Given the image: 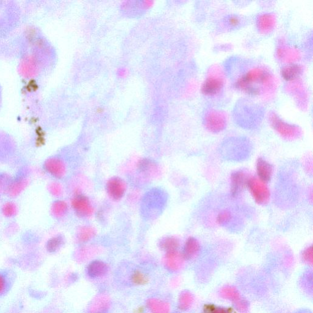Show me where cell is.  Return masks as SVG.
I'll use <instances>...</instances> for the list:
<instances>
[{
	"label": "cell",
	"mask_w": 313,
	"mask_h": 313,
	"mask_svg": "<svg viewBox=\"0 0 313 313\" xmlns=\"http://www.w3.org/2000/svg\"><path fill=\"white\" fill-rule=\"evenodd\" d=\"M247 187L256 203L260 205H265L270 201V190L265 181L258 178L250 177Z\"/></svg>",
	"instance_id": "6da1fadb"
},
{
	"label": "cell",
	"mask_w": 313,
	"mask_h": 313,
	"mask_svg": "<svg viewBox=\"0 0 313 313\" xmlns=\"http://www.w3.org/2000/svg\"><path fill=\"white\" fill-rule=\"evenodd\" d=\"M250 176L244 171H237L231 176V187L232 195L236 196L247 187Z\"/></svg>",
	"instance_id": "7a4b0ae2"
},
{
	"label": "cell",
	"mask_w": 313,
	"mask_h": 313,
	"mask_svg": "<svg viewBox=\"0 0 313 313\" xmlns=\"http://www.w3.org/2000/svg\"><path fill=\"white\" fill-rule=\"evenodd\" d=\"M107 190L108 195L114 200H120L126 192V183L120 178H112L107 182Z\"/></svg>",
	"instance_id": "3957f363"
},
{
	"label": "cell",
	"mask_w": 313,
	"mask_h": 313,
	"mask_svg": "<svg viewBox=\"0 0 313 313\" xmlns=\"http://www.w3.org/2000/svg\"><path fill=\"white\" fill-rule=\"evenodd\" d=\"M72 206L76 213L80 217H88L92 213V208L87 197L83 195H77L72 200Z\"/></svg>",
	"instance_id": "277c9868"
},
{
	"label": "cell",
	"mask_w": 313,
	"mask_h": 313,
	"mask_svg": "<svg viewBox=\"0 0 313 313\" xmlns=\"http://www.w3.org/2000/svg\"><path fill=\"white\" fill-rule=\"evenodd\" d=\"M257 172L259 179L267 182L272 177L273 169L266 160L259 158L257 162Z\"/></svg>",
	"instance_id": "5b68a950"
},
{
	"label": "cell",
	"mask_w": 313,
	"mask_h": 313,
	"mask_svg": "<svg viewBox=\"0 0 313 313\" xmlns=\"http://www.w3.org/2000/svg\"><path fill=\"white\" fill-rule=\"evenodd\" d=\"M45 167L48 173L56 178H62L65 173V167L63 162L58 159H48L45 163Z\"/></svg>",
	"instance_id": "8992f818"
},
{
	"label": "cell",
	"mask_w": 313,
	"mask_h": 313,
	"mask_svg": "<svg viewBox=\"0 0 313 313\" xmlns=\"http://www.w3.org/2000/svg\"><path fill=\"white\" fill-rule=\"evenodd\" d=\"M200 244L194 237H190L185 242L184 248H183V257L188 260H191L197 257L200 252Z\"/></svg>",
	"instance_id": "52a82bcc"
},
{
	"label": "cell",
	"mask_w": 313,
	"mask_h": 313,
	"mask_svg": "<svg viewBox=\"0 0 313 313\" xmlns=\"http://www.w3.org/2000/svg\"><path fill=\"white\" fill-rule=\"evenodd\" d=\"M222 85L221 80L219 79L210 78L207 79L202 88V91L206 95H213L221 90Z\"/></svg>",
	"instance_id": "ba28073f"
},
{
	"label": "cell",
	"mask_w": 313,
	"mask_h": 313,
	"mask_svg": "<svg viewBox=\"0 0 313 313\" xmlns=\"http://www.w3.org/2000/svg\"><path fill=\"white\" fill-rule=\"evenodd\" d=\"M107 266L102 261H95L90 263L88 268V273L92 278L99 277L104 275L107 271Z\"/></svg>",
	"instance_id": "9c48e42d"
},
{
	"label": "cell",
	"mask_w": 313,
	"mask_h": 313,
	"mask_svg": "<svg viewBox=\"0 0 313 313\" xmlns=\"http://www.w3.org/2000/svg\"><path fill=\"white\" fill-rule=\"evenodd\" d=\"M221 296L223 298L229 301L237 302L240 300V296L239 291L233 286H225L221 289Z\"/></svg>",
	"instance_id": "30bf717a"
},
{
	"label": "cell",
	"mask_w": 313,
	"mask_h": 313,
	"mask_svg": "<svg viewBox=\"0 0 313 313\" xmlns=\"http://www.w3.org/2000/svg\"><path fill=\"white\" fill-rule=\"evenodd\" d=\"M301 73V68L297 65H291L282 69L281 74L284 79L292 80L297 78Z\"/></svg>",
	"instance_id": "8fae6325"
},
{
	"label": "cell",
	"mask_w": 313,
	"mask_h": 313,
	"mask_svg": "<svg viewBox=\"0 0 313 313\" xmlns=\"http://www.w3.org/2000/svg\"><path fill=\"white\" fill-rule=\"evenodd\" d=\"M162 247L169 252H174L179 246V242L177 238L170 237L165 238L161 242Z\"/></svg>",
	"instance_id": "7c38bea8"
},
{
	"label": "cell",
	"mask_w": 313,
	"mask_h": 313,
	"mask_svg": "<svg viewBox=\"0 0 313 313\" xmlns=\"http://www.w3.org/2000/svg\"><path fill=\"white\" fill-rule=\"evenodd\" d=\"M67 204L63 201H56L51 208L52 213L56 217H63L67 211Z\"/></svg>",
	"instance_id": "4fadbf2b"
},
{
	"label": "cell",
	"mask_w": 313,
	"mask_h": 313,
	"mask_svg": "<svg viewBox=\"0 0 313 313\" xmlns=\"http://www.w3.org/2000/svg\"><path fill=\"white\" fill-rule=\"evenodd\" d=\"M232 309H225L216 306L213 304L206 305L204 307L203 313H233Z\"/></svg>",
	"instance_id": "5bb4252c"
},
{
	"label": "cell",
	"mask_w": 313,
	"mask_h": 313,
	"mask_svg": "<svg viewBox=\"0 0 313 313\" xmlns=\"http://www.w3.org/2000/svg\"><path fill=\"white\" fill-rule=\"evenodd\" d=\"M63 243V237L61 236L55 237L51 238L48 240L46 248L48 252L51 253L55 252L61 246Z\"/></svg>",
	"instance_id": "9a60e30c"
},
{
	"label": "cell",
	"mask_w": 313,
	"mask_h": 313,
	"mask_svg": "<svg viewBox=\"0 0 313 313\" xmlns=\"http://www.w3.org/2000/svg\"><path fill=\"white\" fill-rule=\"evenodd\" d=\"M26 185L25 180H19L13 183L9 189V192L12 196H16L24 189Z\"/></svg>",
	"instance_id": "2e32d148"
},
{
	"label": "cell",
	"mask_w": 313,
	"mask_h": 313,
	"mask_svg": "<svg viewBox=\"0 0 313 313\" xmlns=\"http://www.w3.org/2000/svg\"><path fill=\"white\" fill-rule=\"evenodd\" d=\"M17 213V208L14 203H7L4 204L2 208V213L4 216L11 217L15 216Z\"/></svg>",
	"instance_id": "e0dca14e"
},
{
	"label": "cell",
	"mask_w": 313,
	"mask_h": 313,
	"mask_svg": "<svg viewBox=\"0 0 313 313\" xmlns=\"http://www.w3.org/2000/svg\"><path fill=\"white\" fill-rule=\"evenodd\" d=\"M232 219L231 213L229 211H224L219 213L217 217V222L219 224L224 225L228 223Z\"/></svg>",
	"instance_id": "ac0fdd59"
},
{
	"label": "cell",
	"mask_w": 313,
	"mask_h": 313,
	"mask_svg": "<svg viewBox=\"0 0 313 313\" xmlns=\"http://www.w3.org/2000/svg\"><path fill=\"white\" fill-rule=\"evenodd\" d=\"M132 281L134 284H144L147 283V278L144 273L141 271H136L133 273L132 276Z\"/></svg>",
	"instance_id": "d6986e66"
},
{
	"label": "cell",
	"mask_w": 313,
	"mask_h": 313,
	"mask_svg": "<svg viewBox=\"0 0 313 313\" xmlns=\"http://www.w3.org/2000/svg\"><path fill=\"white\" fill-rule=\"evenodd\" d=\"M193 297L190 293H185L181 299L180 305L183 309H187L192 304Z\"/></svg>",
	"instance_id": "ffe728a7"
},
{
	"label": "cell",
	"mask_w": 313,
	"mask_h": 313,
	"mask_svg": "<svg viewBox=\"0 0 313 313\" xmlns=\"http://www.w3.org/2000/svg\"><path fill=\"white\" fill-rule=\"evenodd\" d=\"M313 247H308L302 253L303 260L309 265H312L313 264Z\"/></svg>",
	"instance_id": "44dd1931"
},
{
	"label": "cell",
	"mask_w": 313,
	"mask_h": 313,
	"mask_svg": "<svg viewBox=\"0 0 313 313\" xmlns=\"http://www.w3.org/2000/svg\"><path fill=\"white\" fill-rule=\"evenodd\" d=\"M237 309L239 310L240 312L245 313L248 310V304L245 301H239L236 302Z\"/></svg>",
	"instance_id": "7402d4cb"
},
{
	"label": "cell",
	"mask_w": 313,
	"mask_h": 313,
	"mask_svg": "<svg viewBox=\"0 0 313 313\" xmlns=\"http://www.w3.org/2000/svg\"><path fill=\"white\" fill-rule=\"evenodd\" d=\"M50 190L53 195H58L60 194L59 193H60L61 188L59 187L58 184H56V183H54L50 185Z\"/></svg>",
	"instance_id": "603a6c76"
},
{
	"label": "cell",
	"mask_w": 313,
	"mask_h": 313,
	"mask_svg": "<svg viewBox=\"0 0 313 313\" xmlns=\"http://www.w3.org/2000/svg\"><path fill=\"white\" fill-rule=\"evenodd\" d=\"M5 280L3 276L0 275V294L4 292L5 289Z\"/></svg>",
	"instance_id": "cb8c5ba5"
},
{
	"label": "cell",
	"mask_w": 313,
	"mask_h": 313,
	"mask_svg": "<svg viewBox=\"0 0 313 313\" xmlns=\"http://www.w3.org/2000/svg\"><path fill=\"white\" fill-rule=\"evenodd\" d=\"M229 22L232 25H237L239 23V19L236 17H232L229 19Z\"/></svg>",
	"instance_id": "d4e9b609"
},
{
	"label": "cell",
	"mask_w": 313,
	"mask_h": 313,
	"mask_svg": "<svg viewBox=\"0 0 313 313\" xmlns=\"http://www.w3.org/2000/svg\"><path fill=\"white\" fill-rule=\"evenodd\" d=\"M144 313V309L143 308L140 307L139 308L138 310H136V313Z\"/></svg>",
	"instance_id": "484cf974"
}]
</instances>
